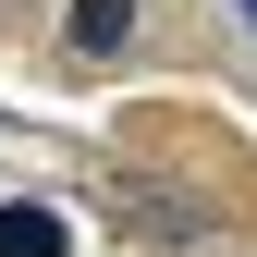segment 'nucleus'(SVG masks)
Masks as SVG:
<instances>
[{
  "label": "nucleus",
  "instance_id": "obj_1",
  "mask_svg": "<svg viewBox=\"0 0 257 257\" xmlns=\"http://www.w3.org/2000/svg\"><path fill=\"white\" fill-rule=\"evenodd\" d=\"M0 257H74V233H61L49 208H25V196H13V208H0Z\"/></svg>",
  "mask_w": 257,
  "mask_h": 257
},
{
  "label": "nucleus",
  "instance_id": "obj_2",
  "mask_svg": "<svg viewBox=\"0 0 257 257\" xmlns=\"http://www.w3.org/2000/svg\"><path fill=\"white\" fill-rule=\"evenodd\" d=\"M135 37V0H74V49H122Z\"/></svg>",
  "mask_w": 257,
  "mask_h": 257
},
{
  "label": "nucleus",
  "instance_id": "obj_3",
  "mask_svg": "<svg viewBox=\"0 0 257 257\" xmlns=\"http://www.w3.org/2000/svg\"><path fill=\"white\" fill-rule=\"evenodd\" d=\"M245 25H257V0H245Z\"/></svg>",
  "mask_w": 257,
  "mask_h": 257
}]
</instances>
